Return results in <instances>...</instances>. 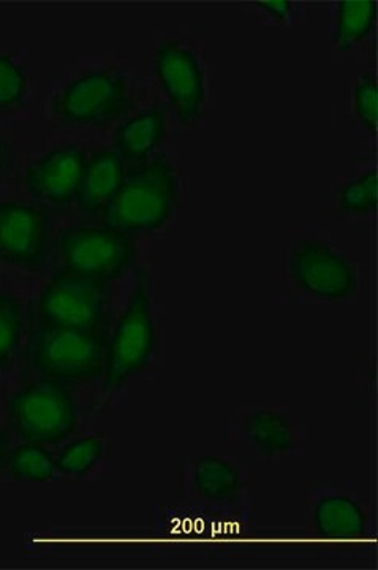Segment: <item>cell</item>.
Masks as SVG:
<instances>
[{
    "label": "cell",
    "mask_w": 378,
    "mask_h": 570,
    "mask_svg": "<svg viewBox=\"0 0 378 570\" xmlns=\"http://www.w3.org/2000/svg\"><path fill=\"white\" fill-rule=\"evenodd\" d=\"M179 181L165 154H153L143 163L127 165L119 193L102 214V227L123 235L152 234L173 214Z\"/></svg>",
    "instance_id": "cell-1"
},
{
    "label": "cell",
    "mask_w": 378,
    "mask_h": 570,
    "mask_svg": "<svg viewBox=\"0 0 378 570\" xmlns=\"http://www.w3.org/2000/svg\"><path fill=\"white\" fill-rule=\"evenodd\" d=\"M108 341V330L37 325L29 335V362L41 376L63 384L93 381L103 376Z\"/></svg>",
    "instance_id": "cell-2"
},
{
    "label": "cell",
    "mask_w": 378,
    "mask_h": 570,
    "mask_svg": "<svg viewBox=\"0 0 378 570\" xmlns=\"http://www.w3.org/2000/svg\"><path fill=\"white\" fill-rule=\"evenodd\" d=\"M9 420L26 442L58 444L77 430V403L63 382L43 377L14 393L9 404Z\"/></svg>",
    "instance_id": "cell-3"
},
{
    "label": "cell",
    "mask_w": 378,
    "mask_h": 570,
    "mask_svg": "<svg viewBox=\"0 0 378 570\" xmlns=\"http://www.w3.org/2000/svg\"><path fill=\"white\" fill-rule=\"evenodd\" d=\"M156 326H153L151 294L145 272L135 277L132 295L123 309L113 336L108 341L105 355V390L121 387L127 379L140 373L153 354Z\"/></svg>",
    "instance_id": "cell-4"
},
{
    "label": "cell",
    "mask_w": 378,
    "mask_h": 570,
    "mask_svg": "<svg viewBox=\"0 0 378 570\" xmlns=\"http://www.w3.org/2000/svg\"><path fill=\"white\" fill-rule=\"evenodd\" d=\"M110 288L103 281L59 272L44 284L37 299V321L44 326L107 330Z\"/></svg>",
    "instance_id": "cell-5"
},
{
    "label": "cell",
    "mask_w": 378,
    "mask_h": 570,
    "mask_svg": "<svg viewBox=\"0 0 378 570\" xmlns=\"http://www.w3.org/2000/svg\"><path fill=\"white\" fill-rule=\"evenodd\" d=\"M132 85L119 69H96L63 88L52 112L67 126L105 127L129 110Z\"/></svg>",
    "instance_id": "cell-6"
},
{
    "label": "cell",
    "mask_w": 378,
    "mask_h": 570,
    "mask_svg": "<svg viewBox=\"0 0 378 570\" xmlns=\"http://www.w3.org/2000/svg\"><path fill=\"white\" fill-rule=\"evenodd\" d=\"M54 245L63 272L103 283L121 277L135 255L129 235L105 227L63 228Z\"/></svg>",
    "instance_id": "cell-7"
},
{
    "label": "cell",
    "mask_w": 378,
    "mask_h": 570,
    "mask_svg": "<svg viewBox=\"0 0 378 570\" xmlns=\"http://www.w3.org/2000/svg\"><path fill=\"white\" fill-rule=\"evenodd\" d=\"M290 273L301 291L325 302L347 299L358 288L350 262L324 243H297L290 255Z\"/></svg>",
    "instance_id": "cell-8"
},
{
    "label": "cell",
    "mask_w": 378,
    "mask_h": 570,
    "mask_svg": "<svg viewBox=\"0 0 378 570\" xmlns=\"http://www.w3.org/2000/svg\"><path fill=\"white\" fill-rule=\"evenodd\" d=\"M50 246V212L47 205L0 202V261L37 268Z\"/></svg>",
    "instance_id": "cell-9"
},
{
    "label": "cell",
    "mask_w": 378,
    "mask_h": 570,
    "mask_svg": "<svg viewBox=\"0 0 378 570\" xmlns=\"http://www.w3.org/2000/svg\"><path fill=\"white\" fill-rule=\"evenodd\" d=\"M156 71L163 91L178 111L179 121L192 126L205 104V71L197 56L179 41L163 40L156 50Z\"/></svg>",
    "instance_id": "cell-10"
},
{
    "label": "cell",
    "mask_w": 378,
    "mask_h": 570,
    "mask_svg": "<svg viewBox=\"0 0 378 570\" xmlns=\"http://www.w3.org/2000/svg\"><path fill=\"white\" fill-rule=\"evenodd\" d=\"M86 163L88 157L77 142L58 146L29 165L24 176L26 189L39 204L72 205L77 200Z\"/></svg>",
    "instance_id": "cell-11"
},
{
    "label": "cell",
    "mask_w": 378,
    "mask_h": 570,
    "mask_svg": "<svg viewBox=\"0 0 378 570\" xmlns=\"http://www.w3.org/2000/svg\"><path fill=\"white\" fill-rule=\"evenodd\" d=\"M127 165L115 149L92 154L82 171L77 200L78 212L84 216L102 214L121 189Z\"/></svg>",
    "instance_id": "cell-12"
},
{
    "label": "cell",
    "mask_w": 378,
    "mask_h": 570,
    "mask_svg": "<svg viewBox=\"0 0 378 570\" xmlns=\"http://www.w3.org/2000/svg\"><path fill=\"white\" fill-rule=\"evenodd\" d=\"M167 134L162 108L149 107L121 124L115 137V151L126 165L143 163L153 156Z\"/></svg>",
    "instance_id": "cell-13"
},
{
    "label": "cell",
    "mask_w": 378,
    "mask_h": 570,
    "mask_svg": "<svg viewBox=\"0 0 378 570\" xmlns=\"http://www.w3.org/2000/svg\"><path fill=\"white\" fill-rule=\"evenodd\" d=\"M318 534L328 539H355L366 531L365 512L354 499L327 497L320 499L314 512Z\"/></svg>",
    "instance_id": "cell-14"
},
{
    "label": "cell",
    "mask_w": 378,
    "mask_h": 570,
    "mask_svg": "<svg viewBox=\"0 0 378 570\" xmlns=\"http://www.w3.org/2000/svg\"><path fill=\"white\" fill-rule=\"evenodd\" d=\"M193 483L198 494L212 502L228 501L241 490V479L233 464L217 456H203L197 461Z\"/></svg>",
    "instance_id": "cell-15"
},
{
    "label": "cell",
    "mask_w": 378,
    "mask_h": 570,
    "mask_svg": "<svg viewBox=\"0 0 378 570\" xmlns=\"http://www.w3.org/2000/svg\"><path fill=\"white\" fill-rule=\"evenodd\" d=\"M377 17L374 0H342L339 2L338 20L332 41L340 51H348L355 43L368 37Z\"/></svg>",
    "instance_id": "cell-16"
},
{
    "label": "cell",
    "mask_w": 378,
    "mask_h": 570,
    "mask_svg": "<svg viewBox=\"0 0 378 570\" xmlns=\"http://www.w3.org/2000/svg\"><path fill=\"white\" fill-rule=\"evenodd\" d=\"M250 441L266 455H282L295 445V434L286 417L272 411H257L247 423Z\"/></svg>",
    "instance_id": "cell-17"
},
{
    "label": "cell",
    "mask_w": 378,
    "mask_h": 570,
    "mask_svg": "<svg viewBox=\"0 0 378 570\" xmlns=\"http://www.w3.org/2000/svg\"><path fill=\"white\" fill-rule=\"evenodd\" d=\"M54 460L51 452H48L43 445L26 442L9 453L6 468L13 479L44 483L54 479Z\"/></svg>",
    "instance_id": "cell-18"
},
{
    "label": "cell",
    "mask_w": 378,
    "mask_h": 570,
    "mask_svg": "<svg viewBox=\"0 0 378 570\" xmlns=\"http://www.w3.org/2000/svg\"><path fill=\"white\" fill-rule=\"evenodd\" d=\"M103 455V441L99 436L78 439L59 453L56 471L70 478H84Z\"/></svg>",
    "instance_id": "cell-19"
},
{
    "label": "cell",
    "mask_w": 378,
    "mask_h": 570,
    "mask_svg": "<svg viewBox=\"0 0 378 570\" xmlns=\"http://www.w3.org/2000/svg\"><path fill=\"white\" fill-rule=\"evenodd\" d=\"M24 328V309L20 299L9 292H0V366L20 347Z\"/></svg>",
    "instance_id": "cell-20"
},
{
    "label": "cell",
    "mask_w": 378,
    "mask_h": 570,
    "mask_svg": "<svg viewBox=\"0 0 378 570\" xmlns=\"http://www.w3.org/2000/svg\"><path fill=\"white\" fill-rule=\"evenodd\" d=\"M377 205L378 178L376 170H370L340 187L339 206L344 213H372L376 212Z\"/></svg>",
    "instance_id": "cell-21"
},
{
    "label": "cell",
    "mask_w": 378,
    "mask_h": 570,
    "mask_svg": "<svg viewBox=\"0 0 378 570\" xmlns=\"http://www.w3.org/2000/svg\"><path fill=\"white\" fill-rule=\"evenodd\" d=\"M28 92V77L24 70L10 58L0 52V108L9 110L24 100Z\"/></svg>",
    "instance_id": "cell-22"
},
{
    "label": "cell",
    "mask_w": 378,
    "mask_h": 570,
    "mask_svg": "<svg viewBox=\"0 0 378 570\" xmlns=\"http://www.w3.org/2000/svg\"><path fill=\"white\" fill-rule=\"evenodd\" d=\"M355 110L359 121L369 130L377 132L378 124V88L377 80L370 75L359 78L355 86Z\"/></svg>",
    "instance_id": "cell-23"
},
{
    "label": "cell",
    "mask_w": 378,
    "mask_h": 570,
    "mask_svg": "<svg viewBox=\"0 0 378 570\" xmlns=\"http://www.w3.org/2000/svg\"><path fill=\"white\" fill-rule=\"evenodd\" d=\"M257 6L263 7L266 11L275 14L279 20H284L291 9V3L288 0H265V2H257Z\"/></svg>",
    "instance_id": "cell-24"
},
{
    "label": "cell",
    "mask_w": 378,
    "mask_h": 570,
    "mask_svg": "<svg viewBox=\"0 0 378 570\" xmlns=\"http://www.w3.org/2000/svg\"><path fill=\"white\" fill-rule=\"evenodd\" d=\"M11 163V146L6 135L0 132V179L6 176Z\"/></svg>",
    "instance_id": "cell-25"
},
{
    "label": "cell",
    "mask_w": 378,
    "mask_h": 570,
    "mask_svg": "<svg viewBox=\"0 0 378 570\" xmlns=\"http://www.w3.org/2000/svg\"><path fill=\"white\" fill-rule=\"evenodd\" d=\"M7 459H9V452H7V439L0 431V472L6 468Z\"/></svg>",
    "instance_id": "cell-26"
}]
</instances>
